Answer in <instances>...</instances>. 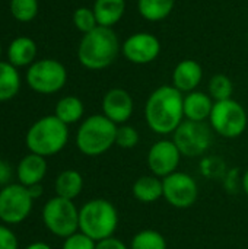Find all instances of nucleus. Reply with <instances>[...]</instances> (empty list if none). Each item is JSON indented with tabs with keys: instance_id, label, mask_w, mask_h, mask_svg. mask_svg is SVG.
<instances>
[{
	"instance_id": "32",
	"label": "nucleus",
	"mask_w": 248,
	"mask_h": 249,
	"mask_svg": "<svg viewBox=\"0 0 248 249\" xmlns=\"http://www.w3.org/2000/svg\"><path fill=\"white\" fill-rule=\"evenodd\" d=\"M18 238L15 235V232L4 226L0 225V249H18Z\"/></svg>"
},
{
	"instance_id": "4",
	"label": "nucleus",
	"mask_w": 248,
	"mask_h": 249,
	"mask_svg": "<svg viewBox=\"0 0 248 249\" xmlns=\"http://www.w3.org/2000/svg\"><path fill=\"white\" fill-rule=\"evenodd\" d=\"M118 222V210L105 198L89 200L79 209V231L95 242L114 236Z\"/></svg>"
},
{
	"instance_id": "27",
	"label": "nucleus",
	"mask_w": 248,
	"mask_h": 249,
	"mask_svg": "<svg viewBox=\"0 0 248 249\" xmlns=\"http://www.w3.org/2000/svg\"><path fill=\"white\" fill-rule=\"evenodd\" d=\"M10 13L19 22H31L38 13V0H10Z\"/></svg>"
},
{
	"instance_id": "29",
	"label": "nucleus",
	"mask_w": 248,
	"mask_h": 249,
	"mask_svg": "<svg viewBox=\"0 0 248 249\" xmlns=\"http://www.w3.org/2000/svg\"><path fill=\"white\" fill-rule=\"evenodd\" d=\"M73 23L83 34H88L92 29H95L98 26V22H96L94 9H89V7H77L75 10V13H73Z\"/></svg>"
},
{
	"instance_id": "31",
	"label": "nucleus",
	"mask_w": 248,
	"mask_h": 249,
	"mask_svg": "<svg viewBox=\"0 0 248 249\" xmlns=\"http://www.w3.org/2000/svg\"><path fill=\"white\" fill-rule=\"evenodd\" d=\"M202 171L203 175L208 178H219L227 175L225 171V163L222 160H219L218 158H206L202 160Z\"/></svg>"
},
{
	"instance_id": "18",
	"label": "nucleus",
	"mask_w": 248,
	"mask_h": 249,
	"mask_svg": "<svg viewBox=\"0 0 248 249\" xmlns=\"http://www.w3.org/2000/svg\"><path fill=\"white\" fill-rule=\"evenodd\" d=\"M133 197L143 204L156 203L164 196V185L162 179L155 175H142L139 177L132 187Z\"/></svg>"
},
{
	"instance_id": "3",
	"label": "nucleus",
	"mask_w": 248,
	"mask_h": 249,
	"mask_svg": "<svg viewBox=\"0 0 248 249\" xmlns=\"http://www.w3.org/2000/svg\"><path fill=\"white\" fill-rule=\"evenodd\" d=\"M69 142V125L56 115H45L37 120L25 136V144L29 153L42 158L60 153Z\"/></svg>"
},
{
	"instance_id": "7",
	"label": "nucleus",
	"mask_w": 248,
	"mask_h": 249,
	"mask_svg": "<svg viewBox=\"0 0 248 249\" xmlns=\"http://www.w3.org/2000/svg\"><path fill=\"white\" fill-rule=\"evenodd\" d=\"M209 123L216 134L225 139H237L247 128V111L234 99L219 101L213 105Z\"/></svg>"
},
{
	"instance_id": "34",
	"label": "nucleus",
	"mask_w": 248,
	"mask_h": 249,
	"mask_svg": "<svg viewBox=\"0 0 248 249\" xmlns=\"http://www.w3.org/2000/svg\"><path fill=\"white\" fill-rule=\"evenodd\" d=\"M12 178V168L7 162L0 159V187L9 185Z\"/></svg>"
},
{
	"instance_id": "35",
	"label": "nucleus",
	"mask_w": 248,
	"mask_h": 249,
	"mask_svg": "<svg viewBox=\"0 0 248 249\" xmlns=\"http://www.w3.org/2000/svg\"><path fill=\"white\" fill-rule=\"evenodd\" d=\"M26 188H28V191H29V194H31L32 200H37V198H39V197L42 196V193H44V188H42V185H41V184L31 185V187H26Z\"/></svg>"
},
{
	"instance_id": "8",
	"label": "nucleus",
	"mask_w": 248,
	"mask_h": 249,
	"mask_svg": "<svg viewBox=\"0 0 248 249\" xmlns=\"http://www.w3.org/2000/svg\"><path fill=\"white\" fill-rule=\"evenodd\" d=\"M212 127L205 121H183L172 133V142L178 147L181 156L199 158L203 156L212 144Z\"/></svg>"
},
{
	"instance_id": "19",
	"label": "nucleus",
	"mask_w": 248,
	"mask_h": 249,
	"mask_svg": "<svg viewBox=\"0 0 248 249\" xmlns=\"http://www.w3.org/2000/svg\"><path fill=\"white\" fill-rule=\"evenodd\" d=\"M92 9L99 26L113 28L124 15L126 0H95Z\"/></svg>"
},
{
	"instance_id": "22",
	"label": "nucleus",
	"mask_w": 248,
	"mask_h": 249,
	"mask_svg": "<svg viewBox=\"0 0 248 249\" xmlns=\"http://www.w3.org/2000/svg\"><path fill=\"white\" fill-rule=\"evenodd\" d=\"M20 89L18 69L6 61H0V102L13 99Z\"/></svg>"
},
{
	"instance_id": "17",
	"label": "nucleus",
	"mask_w": 248,
	"mask_h": 249,
	"mask_svg": "<svg viewBox=\"0 0 248 249\" xmlns=\"http://www.w3.org/2000/svg\"><path fill=\"white\" fill-rule=\"evenodd\" d=\"M215 101L209 93L193 90L184 96V118L190 121H206L209 120Z\"/></svg>"
},
{
	"instance_id": "1",
	"label": "nucleus",
	"mask_w": 248,
	"mask_h": 249,
	"mask_svg": "<svg viewBox=\"0 0 248 249\" xmlns=\"http://www.w3.org/2000/svg\"><path fill=\"white\" fill-rule=\"evenodd\" d=\"M145 120L148 127L159 134H172L184 121V95L172 85L155 89L145 105Z\"/></svg>"
},
{
	"instance_id": "28",
	"label": "nucleus",
	"mask_w": 248,
	"mask_h": 249,
	"mask_svg": "<svg viewBox=\"0 0 248 249\" xmlns=\"http://www.w3.org/2000/svg\"><path fill=\"white\" fill-rule=\"evenodd\" d=\"M140 142L139 131L129 124H121L117 127V136H115V146L121 149H134Z\"/></svg>"
},
{
	"instance_id": "2",
	"label": "nucleus",
	"mask_w": 248,
	"mask_h": 249,
	"mask_svg": "<svg viewBox=\"0 0 248 249\" xmlns=\"http://www.w3.org/2000/svg\"><path fill=\"white\" fill-rule=\"evenodd\" d=\"M120 51L121 45L113 28L98 25L83 34L77 47V58L88 70H104L115 61Z\"/></svg>"
},
{
	"instance_id": "30",
	"label": "nucleus",
	"mask_w": 248,
	"mask_h": 249,
	"mask_svg": "<svg viewBox=\"0 0 248 249\" xmlns=\"http://www.w3.org/2000/svg\"><path fill=\"white\" fill-rule=\"evenodd\" d=\"M96 248V242L89 238L88 235L82 233L80 231H77L76 233L67 236L63 242L61 249H95Z\"/></svg>"
},
{
	"instance_id": "23",
	"label": "nucleus",
	"mask_w": 248,
	"mask_h": 249,
	"mask_svg": "<svg viewBox=\"0 0 248 249\" xmlns=\"http://www.w3.org/2000/svg\"><path fill=\"white\" fill-rule=\"evenodd\" d=\"M175 0H137L140 16L149 22L164 20L174 10Z\"/></svg>"
},
{
	"instance_id": "16",
	"label": "nucleus",
	"mask_w": 248,
	"mask_h": 249,
	"mask_svg": "<svg viewBox=\"0 0 248 249\" xmlns=\"http://www.w3.org/2000/svg\"><path fill=\"white\" fill-rule=\"evenodd\" d=\"M45 175H47V160L45 158L35 153H28L26 156H23L16 166L18 181L23 187L41 184Z\"/></svg>"
},
{
	"instance_id": "6",
	"label": "nucleus",
	"mask_w": 248,
	"mask_h": 249,
	"mask_svg": "<svg viewBox=\"0 0 248 249\" xmlns=\"http://www.w3.org/2000/svg\"><path fill=\"white\" fill-rule=\"evenodd\" d=\"M42 222L50 233L66 239L79 231V209L73 200L63 197L50 198L42 207Z\"/></svg>"
},
{
	"instance_id": "37",
	"label": "nucleus",
	"mask_w": 248,
	"mask_h": 249,
	"mask_svg": "<svg viewBox=\"0 0 248 249\" xmlns=\"http://www.w3.org/2000/svg\"><path fill=\"white\" fill-rule=\"evenodd\" d=\"M241 188H243V191L246 193V196L248 197V169L244 172V175H243V179H241Z\"/></svg>"
},
{
	"instance_id": "11",
	"label": "nucleus",
	"mask_w": 248,
	"mask_h": 249,
	"mask_svg": "<svg viewBox=\"0 0 248 249\" xmlns=\"http://www.w3.org/2000/svg\"><path fill=\"white\" fill-rule=\"evenodd\" d=\"M165 201L175 209H189L199 198V185L196 179L181 171L162 178Z\"/></svg>"
},
{
	"instance_id": "36",
	"label": "nucleus",
	"mask_w": 248,
	"mask_h": 249,
	"mask_svg": "<svg viewBox=\"0 0 248 249\" xmlns=\"http://www.w3.org/2000/svg\"><path fill=\"white\" fill-rule=\"evenodd\" d=\"M25 249H53L48 244H45V242H32V244H29L28 247Z\"/></svg>"
},
{
	"instance_id": "24",
	"label": "nucleus",
	"mask_w": 248,
	"mask_h": 249,
	"mask_svg": "<svg viewBox=\"0 0 248 249\" xmlns=\"http://www.w3.org/2000/svg\"><path fill=\"white\" fill-rule=\"evenodd\" d=\"M83 112H85L83 102L77 96H72V95L61 98L57 102L56 109H54V115L60 121H63L66 125L80 121L83 117Z\"/></svg>"
},
{
	"instance_id": "15",
	"label": "nucleus",
	"mask_w": 248,
	"mask_h": 249,
	"mask_svg": "<svg viewBox=\"0 0 248 249\" xmlns=\"http://www.w3.org/2000/svg\"><path fill=\"white\" fill-rule=\"evenodd\" d=\"M203 77V69L196 60L187 58L180 61L172 71V86L180 92H193L197 89Z\"/></svg>"
},
{
	"instance_id": "26",
	"label": "nucleus",
	"mask_w": 248,
	"mask_h": 249,
	"mask_svg": "<svg viewBox=\"0 0 248 249\" xmlns=\"http://www.w3.org/2000/svg\"><path fill=\"white\" fill-rule=\"evenodd\" d=\"M209 95L215 102L219 101H227V99H232V93H234V83L232 80L227 76V74H215L210 80H209Z\"/></svg>"
},
{
	"instance_id": "38",
	"label": "nucleus",
	"mask_w": 248,
	"mask_h": 249,
	"mask_svg": "<svg viewBox=\"0 0 248 249\" xmlns=\"http://www.w3.org/2000/svg\"><path fill=\"white\" fill-rule=\"evenodd\" d=\"M0 55H1V45H0Z\"/></svg>"
},
{
	"instance_id": "9",
	"label": "nucleus",
	"mask_w": 248,
	"mask_h": 249,
	"mask_svg": "<svg viewBox=\"0 0 248 249\" xmlns=\"http://www.w3.org/2000/svg\"><path fill=\"white\" fill-rule=\"evenodd\" d=\"M67 82L66 67L53 58H42L31 64L26 71L28 86L42 95H51L63 89Z\"/></svg>"
},
{
	"instance_id": "12",
	"label": "nucleus",
	"mask_w": 248,
	"mask_h": 249,
	"mask_svg": "<svg viewBox=\"0 0 248 249\" xmlns=\"http://www.w3.org/2000/svg\"><path fill=\"white\" fill-rule=\"evenodd\" d=\"M181 158L183 156L175 143L172 140L162 139L153 143L148 150L146 163L151 174L162 179L178 171Z\"/></svg>"
},
{
	"instance_id": "21",
	"label": "nucleus",
	"mask_w": 248,
	"mask_h": 249,
	"mask_svg": "<svg viewBox=\"0 0 248 249\" xmlns=\"http://www.w3.org/2000/svg\"><path fill=\"white\" fill-rule=\"evenodd\" d=\"M54 190H56V196L67 200H75L76 197L80 196L83 190L82 174L75 169H66L60 172L56 178Z\"/></svg>"
},
{
	"instance_id": "13",
	"label": "nucleus",
	"mask_w": 248,
	"mask_h": 249,
	"mask_svg": "<svg viewBox=\"0 0 248 249\" xmlns=\"http://www.w3.org/2000/svg\"><path fill=\"white\" fill-rule=\"evenodd\" d=\"M124 58L133 64H148L158 58L161 53L159 39L149 32H136L121 45Z\"/></svg>"
},
{
	"instance_id": "14",
	"label": "nucleus",
	"mask_w": 248,
	"mask_h": 249,
	"mask_svg": "<svg viewBox=\"0 0 248 249\" xmlns=\"http://www.w3.org/2000/svg\"><path fill=\"white\" fill-rule=\"evenodd\" d=\"M101 108L102 114L108 120H111L117 125H121L126 124L133 115L134 104L132 95L126 89L113 88L104 95Z\"/></svg>"
},
{
	"instance_id": "33",
	"label": "nucleus",
	"mask_w": 248,
	"mask_h": 249,
	"mask_svg": "<svg viewBox=\"0 0 248 249\" xmlns=\"http://www.w3.org/2000/svg\"><path fill=\"white\" fill-rule=\"evenodd\" d=\"M95 249H130L123 241H120L118 238L115 236H111V238H107L104 241H99L96 242V248Z\"/></svg>"
},
{
	"instance_id": "10",
	"label": "nucleus",
	"mask_w": 248,
	"mask_h": 249,
	"mask_svg": "<svg viewBox=\"0 0 248 249\" xmlns=\"http://www.w3.org/2000/svg\"><path fill=\"white\" fill-rule=\"evenodd\" d=\"M34 200L22 184H9L0 188V220L4 225H19L32 212Z\"/></svg>"
},
{
	"instance_id": "5",
	"label": "nucleus",
	"mask_w": 248,
	"mask_h": 249,
	"mask_svg": "<svg viewBox=\"0 0 248 249\" xmlns=\"http://www.w3.org/2000/svg\"><path fill=\"white\" fill-rule=\"evenodd\" d=\"M117 124L104 114H95L82 121L76 133V147L85 156H101L115 146Z\"/></svg>"
},
{
	"instance_id": "20",
	"label": "nucleus",
	"mask_w": 248,
	"mask_h": 249,
	"mask_svg": "<svg viewBox=\"0 0 248 249\" xmlns=\"http://www.w3.org/2000/svg\"><path fill=\"white\" fill-rule=\"evenodd\" d=\"M37 55V44L34 39L28 36H18L15 38L7 50L9 63L15 67H23L34 61Z\"/></svg>"
},
{
	"instance_id": "25",
	"label": "nucleus",
	"mask_w": 248,
	"mask_h": 249,
	"mask_svg": "<svg viewBox=\"0 0 248 249\" xmlns=\"http://www.w3.org/2000/svg\"><path fill=\"white\" fill-rule=\"evenodd\" d=\"M130 249H167V239L153 229H143L137 232L130 242Z\"/></svg>"
}]
</instances>
